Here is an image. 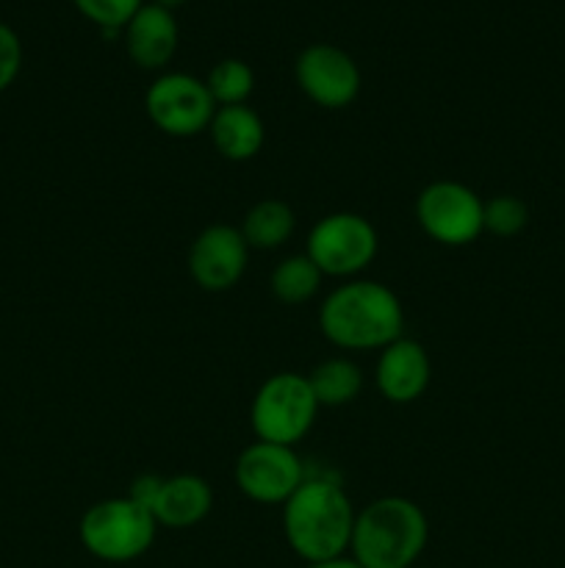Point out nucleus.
I'll list each match as a JSON object with an SVG mask.
<instances>
[{"label":"nucleus","mask_w":565,"mask_h":568,"mask_svg":"<svg viewBox=\"0 0 565 568\" xmlns=\"http://www.w3.org/2000/svg\"><path fill=\"white\" fill-rule=\"evenodd\" d=\"M155 532H158V525L153 514L133 503L127 494L94 503L78 527L83 549L103 564L138 560L155 544Z\"/></svg>","instance_id":"obj_4"},{"label":"nucleus","mask_w":565,"mask_h":568,"mask_svg":"<svg viewBox=\"0 0 565 568\" xmlns=\"http://www.w3.org/2000/svg\"><path fill=\"white\" fill-rule=\"evenodd\" d=\"M297 87L321 109H347L360 94V70L347 50L316 42L297 55Z\"/></svg>","instance_id":"obj_10"},{"label":"nucleus","mask_w":565,"mask_h":568,"mask_svg":"<svg viewBox=\"0 0 565 568\" xmlns=\"http://www.w3.org/2000/svg\"><path fill=\"white\" fill-rule=\"evenodd\" d=\"M177 37L181 31L175 14L158 3H144L122 31L127 55L142 70H161L170 64L177 50Z\"/></svg>","instance_id":"obj_13"},{"label":"nucleus","mask_w":565,"mask_h":568,"mask_svg":"<svg viewBox=\"0 0 565 568\" xmlns=\"http://www.w3.org/2000/svg\"><path fill=\"white\" fill-rule=\"evenodd\" d=\"M249 264V247L233 225H208L188 247V275L203 292H230Z\"/></svg>","instance_id":"obj_11"},{"label":"nucleus","mask_w":565,"mask_h":568,"mask_svg":"<svg viewBox=\"0 0 565 568\" xmlns=\"http://www.w3.org/2000/svg\"><path fill=\"white\" fill-rule=\"evenodd\" d=\"M530 222V209L513 194H499L485 203V231L499 239L518 236Z\"/></svg>","instance_id":"obj_21"},{"label":"nucleus","mask_w":565,"mask_h":568,"mask_svg":"<svg viewBox=\"0 0 565 568\" xmlns=\"http://www.w3.org/2000/svg\"><path fill=\"white\" fill-rule=\"evenodd\" d=\"M319 408L308 375L277 372L266 377L255 392L249 405V425L258 442L294 447L310 433Z\"/></svg>","instance_id":"obj_5"},{"label":"nucleus","mask_w":565,"mask_h":568,"mask_svg":"<svg viewBox=\"0 0 565 568\" xmlns=\"http://www.w3.org/2000/svg\"><path fill=\"white\" fill-rule=\"evenodd\" d=\"M161 483H164V477H158V475L136 477V480H133V486H131V491H127V497H131L133 503L142 505V508L153 510L155 497H158V491H161Z\"/></svg>","instance_id":"obj_23"},{"label":"nucleus","mask_w":565,"mask_h":568,"mask_svg":"<svg viewBox=\"0 0 565 568\" xmlns=\"http://www.w3.org/2000/svg\"><path fill=\"white\" fill-rule=\"evenodd\" d=\"M352 499L327 475H308L282 505V536L305 564L349 555L355 530Z\"/></svg>","instance_id":"obj_1"},{"label":"nucleus","mask_w":565,"mask_h":568,"mask_svg":"<svg viewBox=\"0 0 565 568\" xmlns=\"http://www.w3.org/2000/svg\"><path fill=\"white\" fill-rule=\"evenodd\" d=\"M205 87H208L216 109H225V105H247L249 94L255 89V72L247 61L222 59L210 67L208 78H205Z\"/></svg>","instance_id":"obj_19"},{"label":"nucleus","mask_w":565,"mask_h":568,"mask_svg":"<svg viewBox=\"0 0 565 568\" xmlns=\"http://www.w3.org/2000/svg\"><path fill=\"white\" fill-rule=\"evenodd\" d=\"M242 236L249 250H277L297 231V216L282 200H260L247 211L242 222Z\"/></svg>","instance_id":"obj_16"},{"label":"nucleus","mask_w":565,"mask_h":568,"mask_svg":"<svg viewBox=\"0 0 565 568\" xmlns=\"http://www.w3.org/2000/svg\"><path fill=\"white\" fill-rule=\"evenodd\" d=\"M430 538L424 510L404 497H380L358 510L349 552L363 568H410Z\"/></svg>","instance_id":"obj_3"},{"label":"nucleus","mask_w":565,"mask_h":568,"mask_svg":"<svg viewBox=\"0 0 565 568\" xmlns=\"http://www.w3.org/2000/svg\"><path fill=\"white\" fill-rule=\"evenodd\" d=\"M319 331L347 353L382 349L402 338L404 308L397 294L377 281H347L319 305Z\"/></svg>","instance_id":"obj_2"},{"label":"nucleus","mask_w":565,"mask_h":568,"mask_svg":"<svg viewBox=\"0 0 565 568\" xmlns=\"http://www.w3.org/2000/svg\"><path fill=\"white\" fill-rule=\"evenodd\" d=\"M380 239H377L374 225L366 216L352 214V211H338L327 214L310 227L308 233V255L321 275L327 277H349L369 270L371 261L377 258Z\"/></svg>","instance_id":"obj_6"},{"label":"nucleus","mask_w":565,"mask_h":568,"mask_svg":"<svg viewBox=\"0 0 565 568\" xmlns=\"http://www.w3.org/2000/svg\"><path fill=\"white\" fill-rule=\"evenodd\" d=\"M305 568H363L352 555H341V558H330V560H319V564H308Z\"/></svg>","instance_id":"obj_24"},{"label":"nucleus","mask_w":565,"mask_h":568,"mask_svg":"<svg viewBox=\"0 0 565 568\" xmlns=\"http://www.w3.org/2000/svg\"><path fill=\"white\" fill-rule=\"evenodd\" d=\"M210 142L227 161H249L260 153L266 139L264 120L249 105H225L216 109L208 125Z\"/></svg>","instance_id":"obj_15"},{"label":"nucleus","mask_w":565,"mask_h":568,"mask_svg":"<svg viewBox=\"0 0 565 568\" xmlns=\"http://www.w3.org/2000/svg\"><path fill=\"white\" fill-rule=\"evenodd\" d=\"M153 3H158V6H164V9H177V6H183L186 3V0H153Z\"/></svg>","instance_id":"obj_25"},{"label":"nucleus","mask_w":565,"mask_h":568,"mask_svg":"<svg viewBox=\"0 0 565 568\" xmlns=\"http://www.w3.org/2000/svg\"><path fill=\"white\" fill-rule=\"evenodd\" d=\"M22 70V42L17 31L6 22H0V92L17 81Z\"/></svg>","instance_id":"obj_22"},{"label":"nucleus","mask_w":565,"mask_h":568,"mask_svg":"<svg viewBox=\"0 0 565 568\" xmlns=\"http://www.w3.org/2000/svg\"><path fill=\"white\" fill-rule=\"evenodd\" d=\"M72 3L86 20H92L103 31V37H116V33L125 31V26L142 9L144 0H72Z\"/></svg>","instance_id":"obj_20"},{"label":"nucleus","mask_w":565,"mask_h":568,"mask_svg":"<svg viewBox=\"0 0 565 568\" xmlns=\"http://www.w3.org/2000/svg\"><path fill=\"white\" fill-rule=\"evenodd\" d=\"M144 111L161 133L172 139H188L208 131L216 103L205 81L188 72H166L150 83L144 94Z\"/></svg>","instance_id":"obj_8"},{"label":"nucleus","mask_w":565,"mask_h":568,"mask_svg":"<svg viewBox=\"0 0 565 568\" xmlns=\"http://www.w3.org/2000/svg\"><path fill=\"white\" fill-rule=\"evenodd\" d=\"M321 281H325V275L308 255H288L271 270L269 286L280 303L302 305L319 294Z\"/></svg>","instance_id":"obj_18"},{"label":"nucleus","mask_w":565,"mask_h":568,"mask_svg":"<svg viewBox=\"0 0 565 568\" xmlns=\"http://www.w3.org/2000/svg\"><path fill=\"white\" fill-rule=\"evenodd\" d=\"M316 403L321 408H341L355 403L363 392V372L349 358H327L308 375Z\"/></svg>","instance_id":"obj_17"},{"label":"nucleus","mask_w":565,"mask_h":568,"mask_svg":"<svg viewBox=\"0 0 565 568\" xmlns=\"http://www.w3.org/2000/svg\"><path fill=\"white\" fill-rule=\"evenodd\" d=\"M214 508V491L208 480L199 475H175L164 477L161 491L153 503V519L158 527L170 530H188L199 525Z\"/></svg>","instance_id":"obj_14"},{"label":"nucleus","mask_w":565,"mask_h":568,"mask_svg":"<svg viewBox=\"0 0 565 568\" xmlns=\"http://www.w3.org/2000/svg\"><path fill=\"white\" fill-rule=\"evenodd\" d=\"M233 477H236L238 491L253 503L286 505L288 497L302 486L308 471L294 447L255 442L242 449Z\"/></svg>","instance_id":"obj_9"},{"label":"nucleus","mask_w":565,"mask_h":568,"mask_svg":"<svg viewBox=\"0 0 565 568\" xmlns=\"http://www.w3.org/2000/svg\"><path fill=\"white\" fill-rule=\"evenodd\" d=\"M415 220L432 242L465 247L485 233V203L465 183L432 181L415 197Z\"/></svg>","instance_id":"obj_7"},{"label":"nucleus","mask_w":565,"mask_h":568,"mask_svg":"<svg viewBox=\"0 0 565 568\" xmlns=\"http://www.w3.org/2000/svg\"><path fill=\"white\" fill-rule=\"evenodd\" d=\"M432 377V364L427 349L413 338H397L380 349L374 381L382 397L393 405L415 403L427 392Z\"/></svg>","instance_id":"obj_12"}]
</instances>
